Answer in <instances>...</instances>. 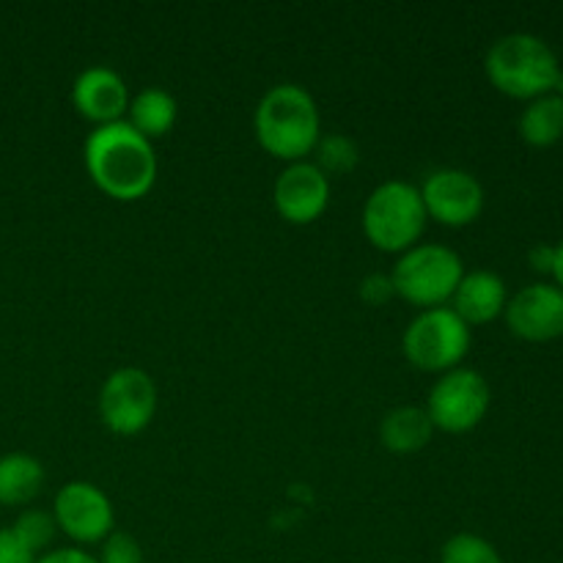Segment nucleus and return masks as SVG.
<instances>
[{
  "label": "nucleus",
  "instance_id": "nucleus-1",
  "mask_svg": "<svg viewBox=\"0 0 563 563\" xmlns=\"http://www.w3.org/2000/svg\"><path fill=\"white\" fill-rule=\"evenodd\" d=\"M82 159L93 185L115 201H137L157 181V154L126 121L93 126L82 143Z\"/></svg>",
  "mask_w": 563,
  "mask_h": 563
},
{
  "label": "nucleus",
  "instance_id": "nucleus-2",
  "mask_svg": "<svg viewBox=\"0 0 563 563\" xmlns=\"http://www.w3.org/2000/svg\"><path fill=\"white\" fill-rule=\"evenodd\" d=\"M256 141L269 157L300 163L313 154L322 137V115L313 93L297 82H278L267 88L253 113Z\"/></svg>",
  "mask_w": 563,
  "mask_h": 563
},
{
  "label": "nucleus",
  "instance_id": "nucleus-3",
  "mask_svg": "<svg viewBox=\"0 0 563 563\" xmlns=\"http://www.w3.org/2000/svg\"><path fill=\"white\" fill-rule=\"evenodd\" d=\"M484 71L500 93L531 102L555 91L561 64L544 38L533 33H506L487 49Z\"/></svg>",
  "mask_w": 563,
  "mask_h": 563
},
{
  "label": "nucleus",
  "instance_id": "nucleus-4",
  "mask_svg": "<svg viewBox=\"0 0 563 563\" xmlns=\"http://www.w3.org/2000/svg\"><path fill=\"white\" fill-rule=\"evenodd\" d=\"M429 214L418 185L405 179H388L372 190L363 203L361 225L366 240L383 253H405L418 245Z\"/></svg>",
  "mask_w": 563,
  "mask_h": 563
},
{
  "label": "nucleus",
  "instance_id": "nucleus-5",
  "mask_svg": "<svg viewBox=\"0 0 563 563\" xmlns=\"http://www.w3.org/2000/svg\"><path fill=\"white\" fill-rule=\"evenodd\" d=\"M462 275H465L462 256L454 247L440 242H418L401 253L390 269L396 297L421 311L449 306Z\"/></svg>",
  "mask_w": 563,
  "mask_h": 563
},
{
  "label": "nucleus",
  "instance_id": "nucleus-6",
  "mask_svg": "<svg viewBox=\"0 0 563 563\" xmlns=\"http://www.w3.org/2000/svg\"><path fill=\"white\" fill-rule=\"evenodd\" d=\"M471 328L462 322L451 306L427 308L407 324L401 335V352L407 361L427 374H445L462 366L471 352Z\"/></svg>",
  "mask_w": 563,
  "mask_h": 563
},
{
  "label": "nucleus",
  "instance_id": "nucleus-7",
  "mask_svg": "<svg viewBox=\"0 0 563 563\" xmlns=\"http://www.w3.org/2000/svg\"><path fill=\"white\" fill-rule=\"evenodd\" d=\"M489 401H493V390L484 374L476 368L456 366L434 379L423 410L440 432L465 434L484 421Z\"/></svg>",
  "mask_w": 563,
  "mask_h": 563
},
{
  "label": "nucleus",
  "instance_id": "nucleus-8",
  "mask_svg": "<svg viewBox=\"0 0 563 563\" xmlns=\"http://www.w3.org/2000/svg\"><path fill=\"white\" fill-rule=\"evenodd\" d=\"M99 421L119 438H135L157 412V385L137 366H121L108 374L97 399Z\"/></svg>",
  "mask_w": 563,
  "mask_h": 563
},
{
  "label": "nucleus",
  "instance_id": "nucleus-9",
  "mask_svg": "<svg viewBox=\"0 0 563 563\" xmlns=\"http://www.w3.org/2000/svg\"><path fill=\"white\" fill-rule=\"evenodd\" d=\"M55 526L77 544H102L115 531L113 500L91 482H66L53 500Z\"/></svg>",
  "mask_w": 563,
  "mask_h": 563
},
{
  "label": "nucleus",
  "instance_id": "nucleus-10",
  "mask_svg": "<svg viewBox=\"0 0 563 563\" xmlns=\"http://www.w3.org/2000/svg\"><path fill=\"white\" fill-rule=\"evenodd\" d=\"M418 190L429 218L449 229H465L484 212V187L471 170L438 168L423 179Z\"/></svg>",
  "mask_w": 563,
  "mask_h": 563
},
{
  "label": "nucleus",
  "instance_id": "nucleus-11",
  "mask_svg": "<svg viewBox=\"0 0 563 563\" xmlns=\"http://www.w3.org/2000/svg\"><path fill=\"white\" fill-rule=\"evenodd\" d=\"M273 203L284 220L308 225L324 214L330 203V176L313 159L289 163L273 185Z\"/></svg>",
  "mask_w": 563,
  "mask_h": 563
},
{
  "label": "nucleus",
  "instance_id": "nucleus-12",
  "mask_svg": "<svg viewBox=\"0 0 563 563\" xmlns=\"http://www.w3.org/2000/svg\"><path fill=\"white\" fill-rule=\"evenodd\" d=\"M506 324L531 344H544L563 335V291L555 284H531L506 302Z\"/></svg>",
  "mask_w": 563,
  "mask_h": 563
},
{
  "label": "nucleus",
  "instance_id": "nucleus-13",
  "mask_svg": "<svg viewBox=\"0 0 563 563\" xmlns=\"http://www.w3.org/2000/svg\"><path fill=\"white\" fill-rule=\"evenodd\" d=\"M130 99L124 77L102 64L82 69L71 82V108L93 126L124 121Z\"/></svg>",
  "mask_w": 563,
  "mask_h": 563
},
{
  "label": "nucleus",
  "instance_id": "nucleus-14",
  "mask_svg": "<svg viewBox=\"0 0 563 563\" xmlns=\"http://www.w3.org/2000/svg\"><path fill=\"white\" fill-rule=\"evenodd\" d=\"M506 302H509V291H506L504 278L493 269L465 273L451 297V308L467 328L495 322L506 311Z\"/></svg>",
  "mask_w": 563,
  "mask_h": 563
},
{
  "label": "nucleus",
  "instance_id": "nucleus-15",
  "mask_svg": "<svg viewBox=\"0 0 563 563\" xmlns=\"http://www.w3.org/2000/svg\"><path fill=\"white\" fill-rule=\"evenodd\" d=\"M434 438V427L429 421L427 410L416 405L394 407L379 421V443L390 451V454H418L427 449Z\"/></svg>",
  "mask_w": 563,
  "mask_h": 563
},
{
  "label": "nucleus",
  "instance_id": "nucleus-16",
  "mask_svg": "<svg viewBox=\"0 0 563 563\" xmlns=\"http://www.w3.org/2000/svg\"><path fill=\"white\" fill-rule=\"evenodd\" d=\"M42 462L25 451H11L0 456V506H27L44 489Z\"/></svg>",
  "mask_w": 563,
  "mask_h": 563
},
{
  "label": "nucleus",
  "instance_id": "nucleus-17",
  "mask_svg": "<svg viewBox=\"0 0 563 563\" xmlns=\"http://www.w3.org/2000/svg\"><path fill=\"white\" fill-rule=\"evenodd\" d=\"M176 115H179V104L170 97V91L159 86L141 88L135 97L130 99V110H126V124L132 130L141 132L146 141H157V137L168 135L176 124Z\"/></svg>",
  "mask_w": 563,
  "mask_h": 563
},
{
  "label": "nucleus",
  "instance_id": "nucleus-18",
  "mask_svg": "<svg viewBox=\"0 0 563 563\" xmlns=\"http://www.w3.org/2000/svg\"><path fill=\"white\" fill-rule=\"evenodd\" d=\"M520 137L533 148H550L563 137V97L544 93L531 99L520 115Z\"/></svg>",
  "mask_w": 563,
  "mask_h": 563
},
{
  "label": "nucleus",
  "instance_id": "nucleus-19",
  "mask_svg": "<svg viewBox=\"0 0 563 563\" xmlns=\"http://www.w3.org/2000/svg\"><path fill=\"white\" fill-rule=\"evenodd\" d=\"M313 154H317L313 163L328 176H346L361 163V148H357V143L350 135H341V132H330V135L322 132Z\"/></svg>",
  "mask_w": 563,
  "mask_h": 563
},
{
  "label": "nucleus",
  "instance_id": "nucleus-20",
  "mask_svg": "<svg viewBox=\"0 0 563 563\" xmlns=\"http://www.w3.org/2000/svg\"><path fill=\"white\" fill-rule=\"evenodd\" d=\"M440 563H506L498 548L471 531L454 533L440 550Z\"/></svg>",
  "mask_w": 563,
  "mask_h": 563
},
{
  "label": "nucleus",
  "instance_id": "nucleus-21",
  "mask_svg": "<svg viewBox=\"0 0 563 563\" xmlns=\"http://www.w3.org/2000/svg\"><path fill=\"white\" fill-rule=\"evenodd\" d=\"M11 531L27 544L36 555L47 553V548L53 544L55 533H58V526H55L53 511L44 509H25L20 517L14 520Z\"/></svg>",
  "mask_w": 563,
  "mask_h": 563
},
{
  "label": "nucleus",
  "instance_id": "nucleus-22",
  "mask_svg": "<svg viewBox=\"0 0 563 563\" xmlns=\"http://www.w3.org/2000/svg\"><path fill=\"white\" fill-rule=\"evenodd\" d=\"M97 563H146V555L132 533L113 531L99 548Z\"/></svg>",
  "mask_w": 563,
  "mask_h": 563
},
{
  "label": "nucleus",
  "instance_id": "nucleus-23",
  "mask_svg": "<svg viewBox=\"0 0 563 563\" xmlns=\"http://www.w3.org/2000/svg\"><path fill=\"white\" fill-rule=\"evenodd\" d=\"M396 297L394 280L385 273H372L361 280V300L368 306H385V302Z\"/></svg>",
  "mask_w": 563,
  "mask_h": 563
},
{
  "label": "nucleus",
  "instance_id": "nucleus-24",
  "mask_svg": "<svg viewBox=\"0 0 563 563\" xmlns=\"http://www.w3.org/2000/svg\"><path fill=\"white\" fill-rule=\"evenodd\" d=\"M38 555L11 528H0V563H36Z\"/></svg>",
  "mask_w": 563,
  "mask_h": 563
},
{
  "label": "nucleus",
  "instance_id": "nucleus-25",
  "mask_svg": "<svg viewBox=\"0 0 563 563\" xmlns=\"http://www.w3.org/2000/svg\"><path fill=\"white\" fill-rule=\"evenodd\" d=\"M36 563H97V555L86 553L82 548H58L38 555Z\"/></svg>",
  "mask_w": 563,
  "mask_h": 563
},
{
  "label": "nucleus",
  "instance_id": "nucleus-26",
  "mask_svg": "<svg viewBox=\"0 0 563 563\" xmlns=\"http://www.w3.org/2000/svg\"><path fill=\"white\" fill-rule=\"evenodd\" d=\"M528 262L537 273H553L555 262V247L553 245H537L531 253H528Z\"/></svg>",
  "mask_w": 563,
  "mask_h": 563
},
{
  "label": "nucleus",
  "instance_id": "nucleus-27",
  "mask_svg": "<svg viewBox=\"0 0 563 563\" xmlns=\"http://www.w3.org/2000/svg\"><path fill=\"white\" fill-rule=\"evenodd\" d=\"M553 275H555V286L563 291V240L555 245V262H553Z\"/></svg>",
  "mask_w": 563,
  "mask_h": 563
}]
</instances>
